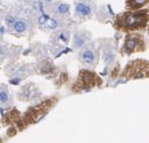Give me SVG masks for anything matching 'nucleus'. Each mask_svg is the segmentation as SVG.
<instances>
[{
  "label": "nucleus",
  "mask_w": 149,
  "mask_h": 143,
  "mask_svg": "<svg viewBox=\"0 0 149 143\" xmlns=\"http://www.w3.org/2000/svg\"><path fill=\"white\" fill-rule=\"evenodd\" d=\"M92 33L88 30L81 29L77 30L73 36V48L74 50H80L87 43L91 41Z\"/></svg>",
  "instance_id": "10"
},
{
  "label": "nucleus",
  "mask_w": 149,
  "mask_h": 143,
  "mask_svg": "<svg viewBox=\"0 0 149 143\" xmlns=\"http://www.w3.org/2000/svg\"><path fill=\"white\" fill-rule=\"evenodd\" d=\"M100 47H102V58L104 60L106 66H111L113 65V63L115 61L116 58V52L113 50L112 45H100Z\"/></svg>",
  "instance_id": "11"
},
{
  "label": "nucleus",
  "mask_w": 149,
  "mask_h": 143,
  "mask_svg": "<svg viewBox=\"0 0 149 143\" xmlns=\"http://www.w3.org/2000/svg\"><path fill=\"white\" fill-rule=\"evenodd\" d=\"M119 72H120V65H119V63H117V65L114 66L113 70L111 71V77H112V79L117 78V77L119 76Z\"/></svg>",
  "instance_id": "16"
},
{
  "label": "nucleus",
  "mask_w": 149,
  "mask_h": 143,
  "mask_svg": "<svg viewBox=\"0 0 149 143\" xmlns=\"http://www.w3.org/2000/svg\"><path fill=\"white\" fill-rule=\"evenodd\" d=\"M101 47H98L95 41H90L79 50L78 59L82 65L88 69H95L100 61Z\"/></svg>",
  "instance_id": "6"
},
{
  "label": "nucleus",
  "mask_w": 149,
  "mask_h": 143,
  "mask_svg": "<svg viewBox=\"0 0 149 143\" xmlns=\"http://www.w3.org/2000/svg\"><path fill=\"white\" fill-rule=\"evenodd\" d=\"M70 30L68 28H60L56 31L54 33V38L61 43H63V45H67L70 40Z\"/></svg>",
  "instance_id": "14"
},
{
  "label": "nucleus",
  "mask_w": 149,
  "mask_h": 143,
  "mask_svg": "<svg viewBox=\"0 0 149 143\" xmlns=\"http://www.w3.org/2000/svg\"><path fill=\"white\" fill-rule=\"evenodd\" d=\"M147 32H148V36H149V24H148V26H147Z\"/></svg>",
  "instance_id": "19"
},
{
  "label": "nucleus",
  "mask_w": 149,
  "mask_h": 143,
  "mask_svg": "<svg viewBox=\"0 0 149 143\" xmlns=\"http://www.w3.org/2000/svg\"><path fill=\"white\" fill-rule=\"evenodd\" d=\"M13 104L12 97L5 84H0V106L10 107Z\"/></svg>",
  "instance_id": "12"
},
{
  "label": "nucleus",
  "mask_w": 149,
  "mask_h": 143,
  "mask_svg": "<svg viewBox=\"0 0 149 143\" xmlns=\"http://www.w3.org/2000/svg\"><path fill=\"white\" fill-rule=\"evenodd\" d=\"M103 79L96 72L89 69H82L79 72L78 78L72 86V91L74 93L90 91L94 88L101 87Z\"/></svg>",
  "instance_id": "2"
},
{
  "label": "nucleus",
  "mask_w": 149,
  "mask_h": 143,
  "mask_svg": "<svg viewBox=\"0 0 149 143\" xmlns=\"http://www.w3.org/2000/svg\"><path fill=\"white\" fill-rule=\"evenodd\" d=\"M31 25H32L31 19L28 18V17L21 16L18 11L16 18H15L14 22L12 23L11 27L9 29L12 30L15 34H24L27 31H29V29L31 28Z\"/></svg>",
  "instance_id": "9"
},
{
  "label": "nucleus",
  "mask_w": 149,
  "mask_h": 143,
  "mask_svg": "<svg viewBox=\"0 0 149 143\" xmlns=\"http://www.w3.org/2000/svg\"><path fill=\"white\" fill-rule=\"evenodd\" d=\"M147 50L146 38L141 32H129L126 33L119 54L122 57L131 56L137 52H144Z\"/></svg>",
  "instance_id": "3"
},
{
  "label": "nucleus",
  "mask_w": 149,
  "mask_h": 143,
  "mask_svg": "<svg viewBox=\"0 0 149 143\" xmlns=\"http://www.w3.org/2000/svg\"><path fill=\"white\" fill-rule=\"evenodd\" d=\"M9 52V45L6 43H0V61L5 59Z\"/></svg>",
  "instance_id": "15"
},
{
  "label": "nucleus",
  "mask_w": 149,
  "mask_h": 143,
  "mask_svg": "<svg viewBox=\"0 0 149 143\" xmlns=\"http://www.w3.org/2000/svg\"><path fill=\"white\" fill-rule=\"evenodd\" d=\"M149 3V0H125V9L136 11L145 8Z\"/></svg>",
  "instance_id": "13"
},
{
  "label": "nucleus",
  "mask_w": 149,
  "mask_h": 143,
  "mask_svg": "<svg viewBox=\"0 0 149 143\" xmlns=\"http://www.w3.org/2000/svg\"><path fill=\"white\" fill-rule=\"evenodd\" d=\"M54 1H56V0H41V2L45 4V7H47V6H49V4H52V2H54Z\"/></svg>",
  "instance_id": "17"
},
{
  "label": "nucleus",
  "mask_w": 149,
  "mask_h": 143,
  "mask_svg": "<svg viewBox=\"0 0 149 143\" xmlns=\"http://www.w3.org/2000/svg\"><path fill=\"white\" fill-rule=\"evenodd\" d=\"M96 11V4L93 0H76L74 1V17L79 20L92 18Z\"/></svg>",
  "instance_id": "7"
},
{
  "label": "nucleus",
  "mask_w": 149,
  "mask_h": 143,
  "mask_svg": "<svg viewBox=\"0 0 149 143\" xmlns=\"http://www.w3.org/2000/svg\"><path fill=\"white\" fill-rule=\"evenodd\" d=\"M19 2H23V3H30L31 1H33V0H18Z\"/></svg>",
  "instance_id": "18"
},
{
  "label": "nucleus",
  "mask_w": 149,
  "mask_h": 143,
  "mask_svg": "<svg viewBox=\"0 0 149 143\" xmlns=\"http://www.w3.org/2000/svg\"><path fill=\"white\" fill-rule=\"evenodd\" d=\"M149 24V8L132 11L125 10L117 13L113 19V27L120 32H143Z\"/></svg>",
  "instance_id": "1"
},
{
  "label": "nucleus",
  "mask_w": 149,
  "mask_h": 143,
  "mask_svg": "<svg viewBox=\"0 0 149 143\" xmlns=\"http://www.w3.org/2000/svg\"><path fill=\"white\" fill-rule=\"evenodd\" d=\"M70 4L65 3L62 0H56L45 7V12H47L52 18H56L58 20L63 21L70 16Z\"/></svg>",
  "instance_id": "8"
},
{
  "label": "nucleus",
  "mask_w": 149,
  "mask_h": 143,
  "mask_svg": "<svg viewBox=\"0 0 149 143\" xmlns=\"http://www.w3.org/2000/svg\"><path fill=\"white\" fill-rule=\"evenodd\" d=\"M56 103H58V98L50 97L47 100L34 105L33 107H30L23 115V123L25 125H29L38 122L49 113L52 108L56 106Z\"/></svg>",
  "instance_id": "5"
},
{
  "label": "nucleus",
  "mask_w": 149,
  "mask_h": 143,
  "mask_svg": "<svg viewBox=\"0 0 149 143\" xmlns=\"http://www.w3.org/2000/svg\"><path fill=\"white\" fill-rule=\"evenodd\" d=\"M0 143H1V138H0Z\"/></svg>",
  "instance_id": "20"
},
{
  "label": "nucleus",
  "mask_w": 149,
  "mask_h": 143,
  "mask_svg": "<svg viewBox=\"0 0 149 143\" xmlns=\"http://www.w3.org/2000/svg\"><path fill=\"white\" fill-rule=\"evenodd\" d=\"M122 79L129 80H141L149 78V61L144 59H136L129 61L120 74Z\"/></svg>",
  "instance_id": "4"
}]
</instances>
